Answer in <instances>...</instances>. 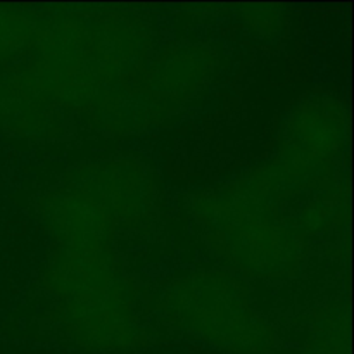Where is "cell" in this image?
Returning <instances> with one entry per match:
<instances>
[{"label": "cell", "instance_id": "1", "mask_svg": "<svg viewBox=\"0 0 354 354\" xmlns=\"http://www.w3.org/2000/svg\"><path fill=\"white\" fill-rule=\"evenodd\" d=\"M203 47L120 12H0V124L30 133L158 123L199 88Z\"/></svg>", "mask_w": 354, "mask_h": 354}, {"label": "cell", "instance_id": "2", "mask_svg": "<svg viewBox=\"0 0 354 354\" xmlns=\"http://www.w3.org/2000/svg\"><path fill=\"white\" fill-rule=\"evenodd\" d=\"M151 180L133 162L69 169L41 201L52 245L47 290L64 332L90 351L147 344V317L124 273L120 235L151 207Z\"/></svg>", "mask_w": 354, "mask_h": 354}, {"label": "cell", "instance_id": "3", "mask_svg": "<svg viewBox=\"0 0 354 354\" xmlns=\"http://www.w3.org/2000/svg\"><path fill=\"white\" fill-rule=\"evenodd\" d=\"M344 111L318 97L303 104L268 162L196 206L211 251L241 272L283 275L337 211Z\"/></svg>", "mask_w": 354, "mask_h": 354}, {"label": "cell", "instance_id": "4", "mask_svg": "<svg viewBox=\"0 0 354 354\" xmlns=\"http://www.w3.org/2000/svg\"><path fill=\"white\" fill-rule=\"evenodd\" d=\"M159 308L180 328L230 353L266 354L275 344L244 287L227 275L199 273L173 282Z\"/></svg>", "mask_w": 354, "mask_h": 354}]
</instances>
